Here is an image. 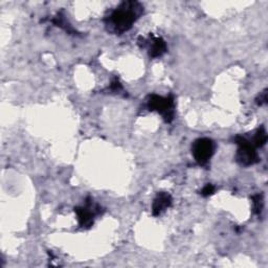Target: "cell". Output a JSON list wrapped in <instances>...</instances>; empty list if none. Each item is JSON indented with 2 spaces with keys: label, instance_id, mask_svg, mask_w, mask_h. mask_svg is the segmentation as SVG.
Wrapping results in <instances>:
<instances>
[{
  "label": "cell",
  "instance_id": "cell-9",
  "mask_svg": "<svg viewBox=\"0 0 268 268\" xmlns=\"http://www.w3.org/2000/svg\"><path fill=\"white\" fill-rule=\"evenodd\" d=\"M252 203H253V212L254 214L260 215L263 211L264 207V201H263V196L261 194L254 195L252 197Z\"/></svg>",
  "mask_w": 268,
  "mask_h": 268
},
{
  "label": "cell",
  "instance_id": "cell-4",
  "mask_svg": "<svg viewBox=\"0 0 268 268\" xmlns=\"http://www.w3.org/2000/svg\"><path fill=\"white\" fill-rule=\"evenodd\" d=\"M214 150L215 147L212 139L203 137L198 138L197 141L194 142L192 147V153L198 164L200 166H204L209 161V159L212 158Z\"/></svg>",
  "mask_w": 268,
  "mask_h": 268
},
{
  "label": "cell",
  "instance_id": "cell-10",
  "mask_svg": "<svg viewBox=\"0 0 268 268\" xmlns=\"http://www.w3.org/2000/svg\"><path fill=\"white\" fill-rule=\"evenodd\" d=\"M215 193V186L213 184H206L201 191V195L204 197L212 196Z\"/></svg>",
  "mask_w": 268,
  "mask_h": 268
},
{
  "label": "cell",
  "instance_id": "cell-12",
  "mask_svg": "<svg viewBox=\"0 0 268 268\" xmlns=\"http://www.w3.org/2000/svg\"><path fill=\"white\" fill-rule=\"evenodd\" d=\"M110 88H111L113 91H119L120 89H122V85H121V83L119 82L118 80H114L113 82L111 83V85H110Z\"/></svg>",
  "mask_w": 268,
  "mask_h": 268
},
{
  "label": "cell",
  "instance_id": "cell-2",
  "mask_svg": "<svg viewBox=\"0 0 268 268\" xmlns=\"http://www.w3.org/2000/svg\"><path fill=\"white\" fill-rule=\"evenodd\" d=\"M148 108L151 111L159 112L167 123H171L174 120V99L172 96L166 98L157 95L150 96Z\"/></svg>",
  "mask_w": 268,
  "mask_h": 268
},
{
  "label": "cell",
  "instance_id": "cell-6",
  "mask_svg": "<svg viewBox=\"0 0 268 268\" xmlns=\"http://www.w3.org/2000/svg\"><path fill=\"white\" fill-rule=\"evenodd\" d=\"M172 196L168 193H159L156 198L154 199L153 205H152V214L153 216L157 217L159 216L162 212H165L167 208H169L172 204Z\"/></svg>",
  "mask_w": 268,
  "mask_h": 268
},
{
  "label": "cell",
  "instance_id": "cell-7",
  "mask_svg": "<svg viewBox=\"0 0 268 268\" xmlns=\"http://www.w3.org/2000/svg\"><path fill=\"white\" fill-rule=\"evenodd\" d=\"M167 51L166 41L160 37H153L152 43H150L149 55L152 58H158L164 55Z\"/></svg>",
  "mask_w": 268,
  "mask_h": 268
},
{
  "label": "cell",
  "instance_id": "cell-3",
  "mask_svg": "<svg viewBox=\"0 0 268 268\" xmlns=\"http://www.w3.org/2000/svg\"><path fill=\"white\" fill-rule=\"evenodd\" d=\"M235 142L239 146L236 156L239 164L243 166H251L257 164L259 161V156L250 142L243 136H237Z\"/></svg>",
  "mask_w": 268,
  "mask_h": 268
},
{
  "label": "cell",
  "instance_id": "cell-11",
  "mask_svg": "<svg viewBox=\"0 0 268 268\" xmlns=\"http://www.w3.org/2000/svg\"><path fill=\"white\" fill-rule=\"evenodd\" d=\"M267 102V90H264L261 95L259 96V98L257 99V103L259 105H263Z\"/></svg>",
  "mask_w": 268,
  "mask_h": 268
},
{
  "label": "cell",
  "instance_id": "cell-1",
  "mask_svg": "<svg viewBox=\"0 0 268 268\" xmlns=\"http://www.w3.org/2000/svg\"><path fill=\"white\" fill-rule=\"evenodd\" d=\"M142 9V5L136 2L123 3L111 13L109 23L115 32L124 33L132 27Z\"/></svg>",
  "mask_w": 268,
  "mask_h": 268
},
{
  "label": "cell",
  "instance_id": "cell-5",
  "mask_svg": "<svg viewBox=\"0 0 268 268\" xmlns=\"http://www.w3.org/2000/svg\"><path fill=\"white\" fill-rule=\"evenodd\" d=\"M78 217L79 225L83 228H88L93 224V218L101 214V207L92 200H87L84 206H78L75 208Z\"/></svg>",
  "mask_w": 268,
  "mask_h": 268
},
{
  "label": "cell",
  "instance_id": "cell-8",
  "mask_svg": "<svg viewBox=\"0 0 268 268\" xmlns=\"http://www.w3.org/2000/svg\"><path fill=\"white\" fill-rule=\"evenodd\" d=\"M267 142V133L264 127H261L254 135V144L257 147H263Z\"/></svg>",
  "mask_w": 268,
  "mask_h": 268
}]
</instances>
